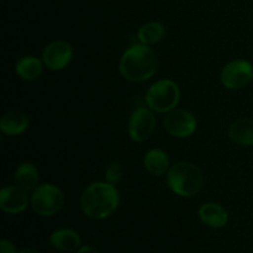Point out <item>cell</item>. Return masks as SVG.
Returning a JSON list of instances; mask_svg holds the SVG:
<instances>
[{
  "label": "cell",
  "instance_id": "3957f363",
  "mask_svg": "<svg viewBox=\"0 0 253 253\" xmlns=\"http://www.w3.org/2000/svg\"><path fill=\"white\" fill-rule=\"evenodd\" d=\"M167 184L175 194L184 198H192L202 190L204 175L202 169L194 163L179 162L169 168Z\"/></svg>",
  "mask_w": 253,
  "mask_h": 253
},
{
  "label": "cell",
  "instance_id": "e0dca14e",
  "mask_svg": "<svg viewBox=\"0 0 253 253\" xmlns=\"http://www.w3.org/2000/svg\"><path fill=\"white\" fill-rule=\"evenodd\" d=\"M16 74L25 81H35L43 72V63L37 57L25 56L16 62Z\"/></svg>",
  "mask_w": 253,
  "mask_h": 253
},
{
  "label": "cell",
  "instance_id": "44dd1931",
  "mask_svg": "<svg viewBox=\"0 0 253 253\" xmlns=\"http://www.w3.org/2000/svg\"><path fill=\"white\" fill-rule=\"evenodd\" d=\"M76 253H99L98 250L93 246H82L77 250Z\"/></svg>",
  "mask_w": 253,
  "mask_h": 253
},
{
  "label": "cell",
  "instance_id": "9c48e42d",
  "mask_svg": "<svg viewBox=\"0 0 253 253\" xmlns=\"http://www.w3.org/2000/svg\"><path fill=\"white\" fill-rule=\"evenodd\" d=\"M73 49L66 41H53L47 44L42 53L43 64L51 71H61L72 61Z\"/></svg>",
  "mask_w": 253,
  "mask_h": 253
},
{
  "label": "cell",
  "instance_id": "277c9868",
  "mask_svg": "<svg viewBox=\"0 0 253 253\" xmlns=\"http://www.w3.org/2000/svg\"><path fill=\"white\" fill-rule=\"evenodd\" d=\"M180 99L179 86L169 79L156 82L146 93V103L157 113H169L175 109Z\"/></svg>",
  "mask_w": 253,
  "mask_h": 253
},
{
  "label": "cell",
  "instance_id": "9a60e30c",
  "mask_svg": "<svg viewBox=\"0 0 253 253\" xmlns=\"http://www.w3.org/2000/svg\"><path fill=\"white\" fill-rule=\"evenodd\" d=\"M15 180L17 185L22 188L25 192H34L39 187V169L30 162L21 163L15 172Z\"/></svg>",
  "mask_w": 253,
  "mask_h": 253
},
{
  "label": "cell",
  "instance_id": "ba28073f",
  "mask_svg": "<svg viewBox=\"0 0 253 253\" xmlns=\"http://www.w3.org/2000/svg\"><path fill=\"white\" fill-rule=\"evenodd\" d=\"M156 127V116L150 109L138 108L128 120V135L135 142H143L153 133Z\"/></svg>",
  "mask_w": 253,
  "mask_h": 253
},
{
  "label": "cell",
  "instance_id": "7c38bea8",
  "mask_svg": "<svg viewBox=\"0 0 253 253\" xmlns=\"http://www.w3.org/2000/svg\"><path fill=\"white\" fill-rule=\"evenodd\" d=\"M49 242L58 251L71 252L81 247V236L72 229H58L52 232Z\"/></svg>",
  "mask_w": 253,
  "mask_h": 253
},
{
  "label": "cell",
  "instance_id": "ffe728a7",
  "mask_svg": "<svg viewBox=\"0 0 253 253\" xmlns=\"http://www.w3.org/2000/svg\"><path fill=\"white\" fill-rule=\"evenodd\" d=\"M0 253H17V251L12 242L7 241V240H2L1 244H0Z\"/></svg>",
  "mask_w": 253,
  "mask_h": 253
},
{
  "label": "cell",
  "instance_id": "52a82bcc",
  "mask_svg": "<svg viewBox=\"0 0 253 253\" xmlns=\"http://www.w3.org/2000/svg\"><path fill=\"white\" fill-rule=\"evenodd\" d=\"M163 125L169 135L184 138L194 133L197 128V119L185 109H173L167 113Z\"/></svg>",
  "mask_w": 253,
  "mask_h": 253
},
{
  "label": "cell",
  "instance_id": "5bb4252c",
  "mask_svg": "<svg viewBox=\"0 0 253 253\" xmlns=\"http://www.w3.org/2000/svg\"><path fill=\"white\" fill-rule=\"evenodd\" d=\"M229 136L235 143L241 146H253V120L239 119L229 127Z\"/></svg>",
  "mask_w": 253,
  "mask_h": 253
},
{
  "label": "cell",
  "instance_id": "5b68a950",
  "mask_svg": "<svg viewBox=\"0 0 253 253\" xmlns=\"http://www.w3.org/2000/svg\"><path fill=\"white\" fill-rule=\"evenodd\" d=\"M64 205V194L54 184H41L32 192L31 207L41 216L56 215Z\"/></svg>",
  "mask_w": 253,
  "mask_h": 253
},
{
  "label": "cell",
  "instance_id": "7402d4cb",
  "mask_svg": "<svg viewBox=\"0 0 253 253\" xmlns=\"http://www.w3.org/2000/svg\"><path fill=\"white\" fill-rule=\"evenodd\" d=\"M17 253H41V252L37 251V250H35V249H22V250H20Z\"/></svg>",
  "mask_w": 253,
  "mask_h": 253
},
{
  "label": "cell",
  "instance_id": "6da1fadb",
  "mask_svg": "<svg viewBox=\"0 0 253 253\" xmlns=\"http://www.w3.org/2000/svg\"><path fill=\"white\" fill-rule=\"evenodd\" d=\"M120 195L115 185L108 182H96L85 188L81 197V207L90 219L101 220L116 211Z\"/></svg>",
  "mask_w": 253,
  "mask_h": 253
},
{
  "label": "cell",
  "instance_id": "ac0fdd59",
  "mask_svg": "<svg viewBox=\"0 0 253 253\" xmlns=\"http://www.w3.org/2000/svg\"><path fill=\"white\" fill-rule=\"evenodd\" d=\"M166 34L165 26L161 22H147V24L142 25L137 32V39L138 41L142 44H155L160 42L163 39Z\"/></svg>",
  "mask_w": 253,
  "mask_h": 253
},
{
  "label": "cell",
  "instance_id": "d6986e66",
  "mask_svg": "<svg viewBox=\"0 0 253 253\" xmlns=\"http://www.w3.org/2000/svg\"><path fill=\"white\" fill-rule=\"evenodd\" d=\"M121 175H123V168H121L120 163L114 162L111 165H109V167L106 168L105 179L108 183H111V184L115 185L121 179Z\"/></svg>",
  "mask_w": 253,
  "mask_h": 253
},
{
  "label": "cell",
  "instance_id": "2e32d148",
  "mask_svg": "<svg viewBox=\"0 0 253 253\" xmlns=\"http://www.w3.org/2000/svg\"><path fill=\"white\" fill-rule=\"evenodd\" d=\"M143 165L151 174L162 175L169 170V158L165 151L160 148H153L146 153Z\"/></svg>",
  "mask_w": 253,
  "mask_h": 253
},
{
  "label": "cell",
  "instance_id": "603a6c76",
  "mask_svg": "<svg viewBox=\"0 0 253 253\" xmlns=\"http://www.w3.org/2000/svg\"><path fill=\"white\" fill-rule=\"evenodd\" d=\"M252 82H253V81H252Z\"/></svg>",
  "mask_w": 253,
  "mask_h": 253
},
{
  "label": "cell",
  "instance_id": "8992f818",
  "mask_svg": "<svg viewBox=\"0 0 253 253\" xmlns=\"http://www.w3.org/2000/svg\"><path fill=\"white\" fill-rule=\"evenodd\" d=\"M253 81V67L245 59L227 63L221 71V83L227 89H241Z\"/></svg>",
  "mask_w": 253,
  "mask_h": 253
},
{
  "label": "cell",
  "instance_id": "30bf717a",
  "mask_svg": "<svg viewBox=\"0 0 253 253\" xmlns=\"http://www.w3.org/2000/svg\"><path fill=\"white\" fill-rule=\"evenodd\" d=\"M29 197L20 187H4L0 190V208L7 214H20L26 210Z\"/></svg>",
  "mask_w": 253,
  "mask_h": 253
},
{
  "label": "cell",
  "instance_id": "8fae6325",
  "mask_svg": "<svg viewBox=\"0 0 253 253\" xmlns=\"http://www.w3.org/2000/svg\"><path fill=\"white\" fill-rule=\"evenodd\" d=\"M199 217L207 226L212 229L224 227L229 221L227 210L217 203H205L199 209Z\"/></svg>",
  "mask_w": 253,
  "mask_h": 253
},
{
  "label": "cell",
  "instance_id": "4fadbf2b",
  "mask_svg": "<svg viewBox=\"0 0 253 253\" xmlns=\"http://www.w3.org/2000/svg\"><path fill=\"white\" fill-rule=\"evenodd\" d=\"M29 127V118L20 111H9L4 114L0 121V128L9 136H17Z\"/></svg>",
  "mask_w": 253,
  "mask_h": 253
},
{
  "label": "cell",
  "instance_id": "7a4b0ae2",
  "mask_svg": "<svg viewBox=\"0 0 253 253\" xmlns=\"http://www.w3.org/2000/svg\"><path fill=\"white\" fill-rule=\"evenodd\" d=\"M158 59L155 51L147 44H133L126 49L120 61V73L130 82H143L155 76Z\"/></svg>",
  "mask_w": 253,
  "mask_h": 253
}]
</instances>
